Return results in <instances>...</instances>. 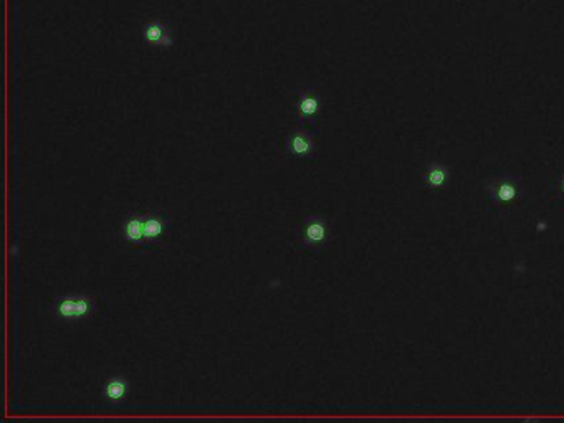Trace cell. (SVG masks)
<instances>
[{"label":"cell","instance_id":"7","mask_svg":"<svg viewBox=\"0 0 564 423\" xmlns=\"http://www.w3.org/2000/svg\"><path fill=\"white\" fill-rule=\"evenodd\" d=\"M131 390V383L125 376L121 374H114L104 382L103 387V397L108 404L118 405L123 404L127 399Z\"/></svg>","mask_w":564,"mask_h":423},{"label":"cell","instance_id":"3","mask_svg":"<svg viewBox=\"0 0 564 423\" xmlns=\"http://www.w3.org/2000/svg\"><path fill=\"white\" fill-rule=\"evenodd\" d=\"M285 152L292 157L298 159H313L316 156L315 132L308 131L306 126L290 127L285 132L283 138Z\"/></svg>","mask_w":564,"mask_h":423},{"label":"cell","instance_id":"4","mask_svg":"<svg viewBox=\"0 0 564 423\" xmlns=\"http://www.w3.org/2000/svg\"><path fill=\"white\" fill-rule=\"evenodd\" d=\"M297 114L298 121L301 126L310 125L311 127L316 126V116L321 111V98L318 91L310 85H299L297 90Z\"/></svg>","mask_w":564,"mask_h":423},{"label":"cell","instance_id":"5","mask_svg":"<svg viewBox=\"0 0 564 423\" xmlns=\"http://www.w3.org/2000/svg\"><path fill=\"white\" fill-rule=\"evenodd\" d=\"M487 191L490 193L492 200L498 205H511L518 200L522 189L518 180L513 177H500L487 182Z\"/></svg>","mask_w":564,"mask_h":423},{"label":"cell","instance_id":"8","mask_svg":"<svg viewBox=\"0 0 564 423\" xmlns=\"http://www.w3.org/2000/svg\"><path fill=\"white\" fill-rule=\"evenodd\" d=\"M144 217L146 214H131L127 215L121 227V237L127 244L134 246H146L144 240Z\"/></svg>","mask_w":564,"mask_h":423},{"label":"cell","instance_id":"9","mask_svg":"<svg viewBox=\"0 0 564 423\" xmlns=\"http://www.w3.org/2000/svg\"><path fill=\"white\" fill-rule=\"evenodd\" d=\"M169 222L162 214H146L144 217V240L146 246L159 241L166 235Z\"/></svg>","mask_w":564,"mask_h":423},{"label":"cell","instance_id":"11","mask_svg":"<svg viewBox=\"0 0 564 423\" xmlns=\"http://www.w3.org/2000/svg\"><path fill=\"white\" fill-rule=\"evenodd\" d=\"M559 189H561V193H564V175L561 177V180H559Z\"/></svg>","mask_w":564,"mask_h":423},{"label":"cell","instance_id":"1","mask_svg":"<svg viewBox=\"0 0 564 423\" xmlns=\"http://www.w3.org/2000/svg\"><path fill=\"white\" fill-rule=\"evenodd\" d=\"M96 299L91 294H63L58 296L52 304V312L61 321H81L95 314Z\"/></svg>","mask_w":564,"mask_h":423},{"label":"cell","instance_id":"6","mask_svg":"<svg viewBox=\"0 0 564 423\" xmlns=\"http://www.w3.org/2000/svg\"><path fill=\"white\" fill-rule=\"evenodd\" d=\"M143 38L144 42L149 43V45L157 48H169L173 47L174 43L169 29H167V25L159 19L149 20L143 25Z\"/></svg>","mask_w":564,"mask_h":423},{"label":"cell","instance_id":"2","mask_svg":"<svg viewBox=\"0 0 564 423\" xmlns=\"http://www.w3.org/2000/svg\"><path fill=\"white\" fill-rule=\"evenodd\" d=\"M299 246L303 250L318 251L328 244L331 238V227L324 215L313 214L306 215L299 222Z\"/></svg>","mask_w":564,"mask_h":423},{"label":"cell","instance_id":"10","mask_svg":"<svg viewBox=\"0 0 564 423\" xmlns=\"http://www.w3.org/2000/svg\"><path fill=\"white\" fill-rule=\"evenodd\" d=\"M451 180V170L447 166L434 162L427 167L424 174V184L429 189H444Z\"/></svg>","mask_w":564,"mask_h":423}]
</instances>
